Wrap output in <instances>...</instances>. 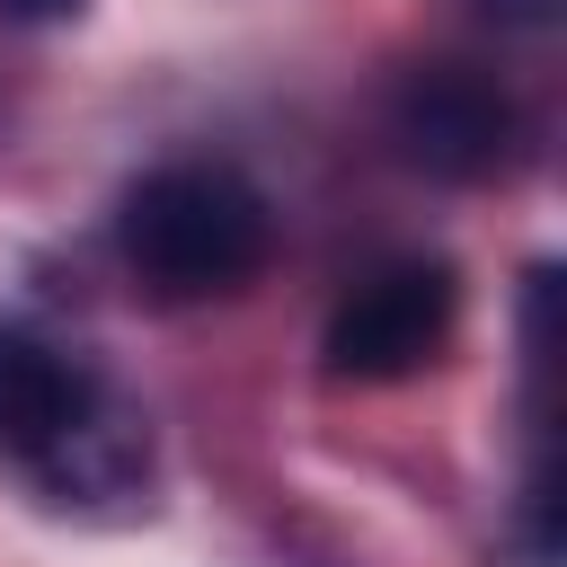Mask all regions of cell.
Here are the masks:
<instances>
[{
  "label": "cell",
  "instance_id": "6da1fadb",
  "mask_svg": "<svg viewBox=\"0 0 567 567\" xmlns=\"http://www.w3.org/2000/svg\"><path fill=\"white\" fill-rule=\"evenodd\" d=\"M0 452L18 470H35L62 505L71 496H124L151 470L142 416L27 319H0Z\"/></svg>",
  "mask_w": 567,
  "mask_h": 567
},
{
  "label": "cell",
  "instance_id": "7a4b0ae2",
  "mask_svg": "<svg viewBox=\"0 0 567 567\" xmlns=\"http://www.w3.org/2000/svg\"><path fill=\"white\" fill-rule=\"evenodd\" d=\"M115 239H124V266L142 275V292L213 301V292H239L266 266L275 213L230 159H159L124 186Z\"/></svg>",
  "mask_w": 567,
  "mask_h": 567
},
{
  "label": "cell",
  "instance_id": "3957f363",
  "mask_svg": "<svg viewBox=\"0 0 567 567\" xmlns=\"http://www.w3.org/2000/svg\"><path fill=\"white\" fill-rule=\"evenodd\" d=\"M452 319H461V275L443 257H390L328 310L319 372L328 381H408L452 346Z\"/></svg>",
  "mask_w": 567,
  "mask_h": 567
},
{
  "label": "cell",
  "instance_id": "277c9868",
  "mask_svg": "<svg viewBox=\"0 0 567 567\" xmlns=\"http://www.w3.org/2000/svg\"><path fill=\"white\" fill-rule=\"evenodd\" d=\"M390 142H399L408 168H425L443 186H487V177L514 168L523 115H514V97L487 71H470V62H416L390 89Z\"/></svg>",
  "mask_w": 567,
  "mask_h": 567
},
{
  "label": "cell",
  "instance_id": "5b68a950",
  "mask_svg": "<svg viewBox=\"0 0 567 567\" xmlns=\"http://www.w3.org/2000/svg\"><path fill=\"white\" fill-rule=\"evenodd\" d=\"M478 18H496V27H514V35H540V27H558L567 18V0H470Z\"/></svg>",
  "mask_w": 567,
  "mask_h": 567
},
{
  "label": "cell",
  "instance_id": "8992f818",
  "mask_svg": "<svg viewBox=\"0 0 567 567\" xmlns=\"http://www.w3.org/2000/svg\"><path fill=\"white\" fill-rule=\"evenodd\" d=\"M89 0H0V18L9 27H62V18H80Z\"/></svg>",
  "mask_w": 567,
  "mask_h": 567
}]
</instances>
